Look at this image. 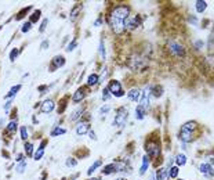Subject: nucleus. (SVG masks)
I'll use <instances>...</instances> for the list:
<instances>
[{
	"instance_id": "4",
	"label": "nucleus",
	"mask_w": 214,
	"mask_h": 180,
	"mask_svg": "<svg viewBox=\"0 0 214 180\" xmlns=\"http://www.w3.org/2000/svg\"><path fill=\"white\" fill-rule=\"evenodd\" d=\"M127 115H128V111L126 107H122L117 110L116 112V116H115V122L113 125L115 126H117V125H123L126 122V119H127Z\"/></svg>"
},
{
	"instance_id": "28",
	"label": "nucleus",
	"mask_w": 214,
	"mask_h": 180,
	"mask_svg": "<svg viewBox=\"0 0 214 180\" xmlns=\"http://www.w3.org/2000/svg\"><path fill=\"white\" fill-rule=\"evenodd\" d=\"M152 93L155 97H160L162 93H163V87L162 86H153L152 87Z\"/></svg>"
},
{
	"instance_id": "20",
	"label": "nucleus",
	"mask_w": 214,
	"mask_h": 180,
	"mask_svg": "<svg viewBox=\"0 0 214 180\" xmlns=\"http://www.w3.org/2000/svg\"><path fill=\"white\" fill-rule=\"evenodd\" d=\"M167 173H169V170H166L164 168H160L156 172V180H166Z\"/></svg>"
},
{
	"instance_id": "8",
	"label": "nucleus",
	"mask_w": 214,
	"mask_h": 180,
	"mask_svg": "<svg viewBox=\"0 0 214 180\" xmlns=\"http://www.w3.org/2000/svg\"><path fill=\"white\" fill-rule=\"evenodd\" d=\"M199 170L202 172V174H204L206 177H211L214 174V168L207 162H203L199 165Z\"/></svg>"
},
{
	"instance_id": "29",
	"label": "nucleus",
	"mask_w": 214,
	"mask_h": 180,
	"mask_svg": "<svg viewBox=\"0 0 214 180\" xmlns=\"http://www.w3.org/2000/svg\"><path fill=\"white\" fill-rule=\"evenodd\" d=\"M25 152L28 157H32L33 155V144L32 143H25Z\"/></svg>"
},
{
	"instance_id": "23",
	"label": "nucleus",
	"mask_w": 214,
	"mask_h": 180,
	"mask_svg": "<svg viewBox=\"0 0 214 180\" xmlns=\"http://www.w3.org/2000/svg\"><path fill=\"white\" fill-rule=\"evenodd\" d=\"M136 118L138 119V121H141V119L145 118V108H142L141 105H138L136 110Z\"/></svg>"
},
{
	"instance_id": "16",
	"label": "nucleus",
	"mask_w": 214,
	"mask_h": 180,
	"mask_svg": "<svg viewBox=\"0 0 214 180\" xmlns=\"http://www.w3.org/2000/svg\"><path fill=\"white\" fill-rule=\"evenodd\" d=\"M139 96H141V91H139L138 89H131V90L127 93V97L131 100V101H137V100L139 98Z\"/></svg>"
},
{
	"instance_id": "42",
	"label": "nucleus",
	"mask_w": 214,
	"mask_h": 180,
	"mask_svg": "<svg viewBox=\"0 0 214 180\" xmlns=\"http://www.w3.org/2000/svg\"><path fill=\"white\" fill-rule=\"evenodd\" d=\"M29 10H31V7H25V8H24L22 11H21V13H18V15H17V19H21V18H24V17H25V15H24V14H25L26 11H29Z\"/></svg>"
},
{
	"instance_id": "22",
	"label": "nucleus",
	"mask_w": 214,
	"mask_h": 180,
	"mask_svg": "<svg viewBox=\"0 0 214 180\" xmlns=\"http://www.w3.org/2000/svg\"><path fill=\"white\" fill-rule=\"evenodd\" d=\"M83 111H84V108H78V110H75L72 114H71V121H78V119L82 116Z\"/></svg>"
},
{
	"instance_id": "10",
	"label": "nucleus",
	"mask_w": 214,
	"mask_h": 180,
	"mask_svg": "<svg viewBox=\"0 0 214 180\" xmlns=\"http://www.w3.org/2000/svg\"><path fill=\"white\" fill-rule=\"evenodd\" d=\"M65 64V58L62 57V55H55V57L53 58V62H51V65H50V71L53 72L54 69H57V68H59V66H62Z\"/></svg>"
},
{
	"instance_id": "45",
	"label": "nucleus",
	"mask_w": 214,
	"mask_h": 180,
	"mask_svg": "<svg viewBox=\"0 0 214 180\" xmlns=\"http://www.w3.org/2000/svg\"><path fill=\"white\" fill-rule=\"evenodd\" d=\"M15 161H17L18 163H20V162H24V154H18V155H17V159H15Z\"/></svg>"
},
{
	"instance_id": "5",
	"label": "nucleus",
	"mask_w": 214,
	"mask_h": 180,
	"mask_svg": "<svg viewBox=\"0 0 214 180\" xmlns=\"http://www.w3.org/2000/svg\"><path fill=\"white\" fill-rule=\"evenodd\" d=\"M180 138L184 141V143H191V141H193L196 137V132H192V130H185L181 127L180 130Z\"/></svg>"
},
{
	"instance_id": "12",
	"label": "nucleus",
	"mask_w": 214,
	"mask_h": 180,
	"mask_svg": "<svg viewBox=\"0 0 214 180\" xmlns=\"http://www.w3.org/2000/svg\"><path fill=\"white\" fill-rule=\"evenodd\" d=\"M149 96H151V93H149V90H148V89H145L144 91H141V107L142 108H145V110H147L148 108V105H149Z\"/></svg>"
},
{
	"instance_id": "38",
	"label": "nucleus",
	"mask_w": 214,
	"mask_h": 180,
	"mask_svg": "<svg viewBox=\"0 0 214 180\" xmlns=\"http://www.w3.org/2000/svg\"><path fill=\"white\" fill-rule=\"evenodd\" d=\"M44 155V150H42V148H39L37 150V152L35 154V161H39V159H42V157Z\"/></svg>"
},
{
	"instance_id": "15",
	"label": "nucleus",
	"mask_w": 214,
	"mask_h": 180,
	"mask_svg": "<svg viewBox=\"0 0 214 180\" xmlns=\"http://www.w3.org/2000/svg\"><path fill=\"white\" fill-rule=\"evenodd\" d=\"M181 127H182V129H185V130H192V132H196L197 127H199V125H197L195 121H189V122H186V123H184Z\"/></svg>"
},
{
	"instance_id": "21",
	"label": "nucleus",
	"mask_w": 214,
	"mask_h": 180,
	"mask_svg": "<svg viewBox=\"0 0 214 180\" xmlns=\"http://www.w3.org/2000/svg\"><path fill=\"white\" fill-rule=\"evenodd\" d=\"M98 80H100V76H98L97 74H91L89 76V79H87V85L89 86H94L98 83Z\"/></svg>"
},
{
	"instance_id": "19",
	"label": "nucleus",
	"mask_w": 214,
	"mask_h": 180,
	"mask_svg": "<svg viewBox=\"0 0 214 180\" xmlns=\"http://www.w3.org/2000/svg\"><path fill=\"white\" fill-rule=\"evenodd\" d=\"M21 87H22V85H15V86H13V87L10 89V91H9V93H7L4 97H6V98H9V97H10V98H11V97H14L15 94H17V91L21 90Z\"/></svg>"
},
{
	"instance_id": "33",
	"label": "nucleus",
	"mask_w": 214,
	"mask_h": 180,
	"mask_svg": "<svg viewBox=\"0 0 214 180\" xmlns=\"http://www.w3.org/2000/svg\"><path fill=\"white\" fill-rule=\"evenodd\" d=\"M20 132H21V138H22V140H26V138H28V130H26V127L21 126Z\"/></svg>"
},
{
	"instance_id": "37",
	"label": "nucleus",
	"mask_w": 214,
	"mask_h": 180,
	"mask_svg": "<svg viewBox=\"0 0 214 180\" xmlns=\"http://www.w3.org/2000/svg\"><path fill=\"white\" fill-rule=\"evenodd\" d=\"M31 28H32V22L31 21H28V22H25V24L22 25V32L25 33V32H28V30H31Z\"/></svg>"
},
{
	"instance_id": "32",
	"label": "nucleus",
	"mask_w": 214,
	"mask_h": 180,
	"mask_svg": "<svg viewBox=\"0 0 214 180\" xmlns=\"http://www.w3.org/2000/svg\"><path fill=\"white\" fill-rule=\"evenodd\" d=\"M18 54H20V49H13L11 53H10V61H15Z\"/></svg>"
},
{
	"instance_id": "39",
	"label": "nucleus",
	"mask_w": 214,
	"mask_h": 180,
	"mask_svg": "<svg viewBox=\"0 0 214 180\" xmlns=\"http://www.w3.org/2000/svg\"><path fill=\"white\" fill-rule=\"evenodd\" d=\"M80 8H82V6H80V4H78V6H76V8H73V10H72V14H71V18H72V19H75L76 14H78L79 11H80Z\"/></svg>"
},
{
	"instance_id": "34",
	"label": "nucleus",
	"mask_w": 214,
	"mask_h": 180,
	"mask_svg": "<svg viewBox=\"0 0 214 180\" xmlns=\"http://www.w3.org/2000/svg\"><path fill=\"white\" fill-rule=\"evenodd\" d=\"M109 110H111V107H109L108 104L102 105V107L100 108V115H101V116H104V115H105L106 112H109Z\"/></svg>"
},
{
	"instance_id": "3",
	"label": "nucleus",
	"mask_w": 214,
	"mask_h": 180,
	"mask_svg": "<svg viewBox=\"0 0 214 180\" xmlns=\"http://www.w3.org/2000/svg\"><path fill=\"white\" fill-rule=\"evenodd\" d=\"M145 150H147V155L152 159H155L160 155V144L156 140H152V138H149L145 143Z\"/></svg>"
},
{
	"instance_id": "26",
	"label": "nucleus",
	"mask_w": 214,
	"mask_h": 180,
	"mask_svg": "<svg viewBox=\"0 0 214 180\" xmlns=\"http://www.w3.org/2000/svg\"><path fill=\"white\" fill-rule=\"evenodd\" d=\"M178 176V166H171L169 170V177L170 179H175Z\"/></svg>"
},
{
	"instance_id": "6",
	"label": "nucleus",
	"mask_w": 214,
	"mask_h": 180,
	"mask_svg": "<svg viewBox=\"0 0 214 180\" xmlns=\"http://www.w3.org/2000/svg\"><path fill=\"white\" fill-rule=\"evenodd\" d=\"M108 89H109V91L116 97H122L123 94H124L123 90H122V86H120V82H117V80H111Z\"/></svg>"
},
{
	"instance_id": "46",
	"label": "nucleus",
	"mask_w": 214,
	"mask_h": 180,
	"mask_svg": "<svg viewBox=\"0 0 214 180\" xmlns=\"http://www.w3.org/2000/svg\"><path fill=\"white\" fill-rule=\"evenodd\" d=\"M89 136H90V138H91V140H95V138H97V137H95V133L93 132V130H90V132H89Z\"/></svg>"
},
{
	"instance_id": "25",
	"label": "nucleus",
	"mask_w": 214,
	"mask_h": 180,
	"mask_svg": "<svg viewBox=\"0 0 214 180\" xmlns=\"http://www.w3.org/2000/svg\"><path fill=\"white\" fill-rule=\"evenodd\" d=\"M175 163H177V166L185 165V163H186V157L184 154H178L177 157H175Z\"/></svg>"
},
{
	"instance_id": "43",
	"label": "nucleus",
	"mask_w": 214,
	"mask_h": 180,
	"mask_svg": "<svg viewBox=\"0 0 214 180\" xmlns=\"http://www.w3.org/2000/svg\"><path fill=\"white\" fill-rule=\"evenodd\" d=\"M100 53L102 55V58H105V47H104V42L101 40L100 42Z\"/></svg>"
},
{
	"instance_id": "35",
	"label": "nucleus",
	"mask_w": 214,
	"mask_h": 180,
	"mask_svg": "<svg viewBox=\"0 0 214 180\" xmlns=\"http://www.w3.org/2000/svg\"><path fill=\"white\" fill-rule=\"evenodd\" d=\"M78 165V161L75 159V158H68L67 159V166H69V168H73V166Z\"/></svg>"
},
{
	"instance_id": "7",
	"label": "nucleus",
	"mask_w": 214,
	"mask_h": 180,
	"mask_svg": "<svg viewBox=\"0 0 214 180\" xmlns=\"http://www.w3.org/2000/svg\"><path fill=\"white\" fill-rule=\"evenodd\" d=\"M137 26H139V17H131V18H127L124 21V29L133 30Z\"/></svg>"
},
{
	"instance_id": "49",
	"label": "nucleus",
	"mask_w": 214,
	"mask_h": 180,
	"mask_svg": "<svg viewBox=\"0 0 214 180\" xmlns=\"http://www.w3.org/2000/svg\"><path fill=\"white\" fill-rule=\"evenodd\" d=\"M47 90V86H40L39 87V91H46Z\"/></svg>"
},
{
	"instance_id": "31",
	"label": "nucleus",
	"mask_w": 214,
	"mask_h": 180,
	"mask_svg": "<svg viewBox=\"0 0 214 180\" xmlns=\"http://www.w3.org/2000/svg\"><path fill=\"white\" fill-rule=\"evenodd\" d=\"M40 14H42V11H40V10H36L33 14H32V18H31V22H32V24H33V22H36V21H39Z\"/></svg>"
},
{
	"instance_id": "9",
	"label": "nucleus",
	"mask_w": 214,
	"mask_h": 180,
	"mask_svg": "<svg viewBox=\"0 0 214 180\" xmlns=\"http://www.w3.org/2000/svg\"><path fill=\"white\" fill-rule=\"evenodd\" d=\"M86 94H87V87H79L78 90L75 91V94H73V97H72V100H73V102H80L82 100L86 97Z\"/></svg>"
},
{
	"instance_id": "27",
	"label": "nucleus",
	"mask_w": 214,
	"mask_h": 180,
	"mask_svg": "<svg viewBox=\"0 0 214 180\" xmlns=\"http://www.w3.org/2000/svg\"><path fill=\"white\" fill-rule=\"evenodd\" d=\"M65 133H67V130L62 129V127H58V126H57L54 130H51V136H53V137H55V136H59V134H65Z\"/></svg>"
},
{
	"instance_id": "50",
	"label": "nucleus",
	"mask_w": 214,
	"mask_h": 180,
	"mask_svg": "<svg viewBox=\"0 0 214 180\" xmlns=\"http://www.w3.org/2000/svg\"><path fill=\"white\" fill-rule=\"evenodd\" d=\"M94 25H95V26H97V25H101V19H98V21H95V22H94Z\"/></svg>"
},
{
	"instance_id": "40",
	"label": "nucleus",
	"mask_w": 214,
	"mask_h": 180,
	"mask_svg": "<svg viewBox=\"0 0 214 180\" xmlns=\"http://www.w3.org/2000/svg\"><path fill=\"white\" fill-rule=\"evenodd\" d=\"M25 166H26L25 161H24V162H20V165L17 166V172H18V173H24V170H25Z\"/></svg>"
},
{
	"instance_id": "2",
	"label": "nucleus",
	"mask_w": 214,
	"mask_h": 180,
	"mask_svg": "<svg viewBox=\"0 0 214 180\" xmlns=\"http://www.w3.org/2000/svg\"><path fill=\"white\" fill-rule=\"evenodd\" d=\"M167 49H169V51L171 53L174 57H178V58H184L186 54L184 44H181L180 42H177V40H170L169 44H167Z\"/></svg>"
},
{
	"instance_id": "11",
	"label": "nucleus",
	"mask_w": 214,
	"mask_h": 180,
	"mask_svg": "<svg viewBox=\"0 0 214 180\" xmlns=\"http://www.w3.org/2000/svg\"><path fill=\"white\" fill-rule=\"evenodd\" d=\"M55 108V104H54L53 100H44V101L42 102V107H40V111L44 114L47 112H51V111Z\"/></svg>"
},
{
	"instance_id": "51",
	"label": "nucleus",
	"mask_w": 214,
	"mask_h": 180,
	"mask_svg": "<svg viewBox=\"0 0 214 180\" xmlns=\"http://www.w3.org/2000/svg\"><path fill=\"white\" fill-rule=\"evenodd\" d=\"M151 180H155V176H153V174H152V176H151Z\"/></svg>"
},
{
	"instance_id": "44",
	"label": "nucleus",
	"mask_w": 214,
	"mask_h": 180,
	"mask_svg": "<svg viewBox=\"0 0 214 180\" xmlns=\"http://www.w3.org/2000/svg\"><path fill=\"white\" fill-rule=\"evenodd\" d=\"M76 44H78V43H76V39H75V40H72V42L69 43V46H68L67 50H68V51H72V50L76 47Z\"/></svg>"
},
{
	"instance_id": "52",
	"label": "nucleus",
	"mask_w": 214,
	"mask_h": 180,
	"mask_svg": "<svg viewBox=\"0 0 214 180\" xmlns=\"http://www.w3.org/2000/svg\"><path fill=\"white\" fill-rule=\"evenodd\" d=\"M117 180H126V179H124V177H120V179H117Z\"/></svg>"
},
{
	"instance_id": "1",
	"label": "nucleus",
	"mask_w": 214,
	"mask_h": 180,
	"mask_svg": "<svg viewBox=\"0 0 214 180\" xmlns=\"http://www.w3.org/2000/svg\"><path fill=\"white\" fill-rule=\"evenodd\" d=\"M130 14V7L128 6H117L112 10L111 17H109V24L115 33H122L124 30V21L128 18Z\"/></svg>"
},
{
	"instance_id": "41",
	"label": "nucleus",
	"mask_w": 214,
	"mask_h": 180,
	"mask_svg": "<svg viewBox=\"0 0 214 180\" xmlns=\"http://www.w3.org/2000/svg\"><path fill=\"white\" fill-rule=\"evenodd\" d=\"M47 24H48V19L44 18V19H43V22H42V25H40V28H39V32H44V29H46V26H47Z\"/></svg>"
},
{
	"instance_id": "24",
	"label": "nucleus",
	"mask_w": 214,
	"mask_h": 180,
	"mask_svg": "<svg viewBox=\"0 0 214 180\" xmlns=\"http://www.w3.org/2000/svg\"><path fill=\"white\" fill-rule=\"evenodd\" d=\"M101 163H102V161H101V159H97V161H95V162L89 168V170H87V174H93V173L95 172V169H98V168L101 166Z\"/></svg>"
},
{
	"instance_id": "18",
	"label": "nucleus",
	"mask_w": 214,
	"mask_h": 180,
	"mask_svg": "<svg viewBox=\"0 0 214 180\" xmlns=\"http://www.w3.org/2000/svg\"><path fill=\"white\" fill-rule=\"evenodd\" d=\"M195 8H196L197 13H203V11L207 8V3L203 2V0H197V2L195 3Z\"/></svg>"
},
{
	"instance_id": "14",
	"label": "nucleus",
	"mask_w": 214,
	"mask_h": 180,
	"mask_svg": "<svg viewBox=\"0 0 214 180\" xmlns=\"http://www.w3.org/2000/svg\"><path fill=\"white\" fill-rule=\"evenodd\" d=\"M148 168H149V157H148V155H144V157H142V165H141V168H139V174H144L145 172L148 170Z\"/></svg>"
},
{
	"instance_id": "13",
	"label": "nucleus",
	"mask_w": 214,
	"mask_h": 180,
	"mask_svg": "<svg viewBox=\"0 0 214 180\" xmlns=\"http://www.w3.org/2000/svg\"><path fill=\"white\" fill-rule=\"evenodd\" d=\"M89 132H90V125L87 123V122H82V123H79L78 126H76V133H78L79 136H83Z\"/></svg>"
},
{
	"instance_id": "36",
	"label": "nucleus",
	"mask_w": 214,
	"mask_h": 180,
	"mask_svg": "<svg viewBox=\"0 0 214 180\" xmlns=\"http://www.w3.org/2000/svg\"><path fill=\"white\" fill-rule=\"evenodd\" d=\"M109 98H111V91H109V89H108V87H105V89H104L102 100H104V101H106V100H109Z\"/></svg>"
},
{
	"instance_id": "54",
	"label": "nucleus",
	"mask_w": 214,
	"mask_h": 180,
	"mask_svg": "<svg viewBox=\"0 0 214 180\" xmlns=\"http://www.w3.org/2000/svg\"><path fill=\"white\" fill-rule=\"evenodd\" d=\"M178 180H182V179H178Z\"/></svg>"
},
{
	"instance_id": "47",
	"label": "nucleus",
	"mask_w": 214,
	"mask_h": 180,
	"mask_svg": "<svg viewBox=\"0 0 214 180\" xmlns=\"http://www.w3.org/2000/svg\"><path fill=\"white\" fill-rule=\"evenodd\" d=\"M47 47H48V40H44V42H43V43H42V49H47Z\"/></svg>"
},
{
	"instance_id": "53",
	"label": "nucleus",
	"mask_w": 214,
	"mask_h": 180,
	"mask_svg": "<svg viewBox=\"0 0 214 180\" xmlns=\"http://www.w3.org/2000/svg\"><path fill=\"white\" fill-rule=\"evenodd\" d=\"M90 180H97V179H90Z\"/></svg>"
},
{
	"instance_id": "30",
	"label": "nucleus",
	"mask_w": 214,
	"mask_h": 180,
	"mask_svg": "<svg viewBox=\"0 0 214 180\" xmlns=\"http://www.w3.org/2000/svg\"><path fill=\"white\" fill-rule=\"evenodd\" d=\"M7 130H9L10 133H13V132H15L17 130V122L15 121H11L9 125H7Z\"/></svg>"
},
{
	"instance_id": "17",
	"label": "nucleus",
	"mask_w": 214,
	"mask_h": 180,
	"mask_svg": "<svg viewBox=\"0 0 214 180\" xmlns=\"http://www.w3.org/2000/svg\"><path fill=\"white\" fill-rule=\"evenodd\" d=\"M113 172H117L116 163H109V165H106L105 168L102 169V173H104V174H112Z\"/></svg>"
},
{
	"instance_id": "48",
	"label": "nucleus",
	"mask_w": 214,
	"mask_h": 180,
	"mask_svg": "<svg viewBox=\"0 0 214 180\" xmlns=\"http://www.w3.org/2000/svg\"><path fill=\"white\" fill-rule=\"evenodd\" d=\"M10 105H11V100H9V102H7L6 105H4V110L6 111H9V108H10Z\"/></svg>"
}]
</instances>
